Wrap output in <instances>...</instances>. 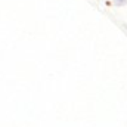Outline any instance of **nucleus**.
<instances>
[{
  "mask_svg": "<svg viewBox=\"0 0 127 127\" xmlns=\"http://www.w3.org/2000/svg\"><path fill=\"white\" fill-rule=\"evenodd\" d=\"M115 3H117V4H124L126 0H115Z\"/></svg>",
  "mask_w": 127,
  "mask_h": 127,
  "instance_id": "1",
  "label": "nucleus"
}]
</instances>
